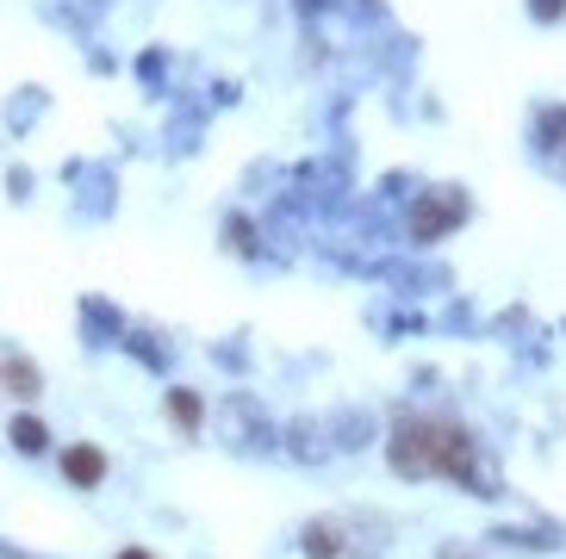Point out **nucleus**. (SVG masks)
I'll return each mask as SVG.
<instances>
[{
  "label": "nucleus",
  "instance_id": "f257e3e1",
  "mask_svg": "<svg viewBox=\"0 0 566 559\" xmlns=\"http://www.w3.org/2000/svg\"><path fill=\"white\" fill-rule=\"evenodd\" d=\"M392 461L411 478L442 473V478L473 485V442H467L461 423H449V416H405V423L392 429Z\"/></svg>",
  "mask_w": 566,
  "mask_h": 559
},
{
  "label": "nucleus",
  "instance_id": "f03ea898",
  "mask_svg": "<svg viewBox=\"0 0 566 559\" xmlns=\"http://www.w3.org/2000/svg\"><path fill=\"white\" fill-rule=\"evenodd\" d=\"M63 478H69V485H101V478H106V454H101V447H69V454H63Z\"/></svg>",
  "mask_w": 566,
  "mask_h": 559
},
{
  "label": "nucleus",
  "instance_id": "7ed1b4c3",
  "mask_svg": "<svg viewBox=\"0 0 566 559\" xmlns=\"http://www.w3.org/2000/svg\"><path fill=\"white\" fill-rule=\"evenodd\" d=\"M7 435H13V447H19V454H44V447H51V429L38 423L32 411H19V416H13V429H7Z\"/></svg>",
  "mask_w": 566,
  "mask_h": 559
},
{
  "label": "nucleus",
  "instance_id": "20e7f679",
  "mask_svg": "<svg viewBox=\"0 0 566 559\" xmlns=\"http://www.w3.org/2000/svg\"><path fill=\"white\" fill-rule=\"evenodd\" d=\"M0 379H7V392H19V398H32V392H38L32 361H7V367H0Z\"/></svg>",
  "mask_w": 566,
  "mask_h": 559
},
{
  "label": "nucleus",
  "instance_id": "39448f33",
  "mask_svg": "<svg viewBox=\"0 0 566 559\" xmlns=\"http://www.w3.org/2000/svg\"><path fill=\"white\" fill-rule=\"evenodd\" d=\"M168 416H175L181 429H200V398L193 392H168Z\"/></svg>",
  "mask_w": 566,
  "mask_h": 559
},
{
  "label": "nucleus",
  "instance_id": "423d86ee",
  "mask_svg": "<svg viewBox=\"0 0 566 559\" xmlns=\"http://www.w3.org/2000/svg\"><path fill=\"white\" fill-rule=\"evenodd\" d=\"M449 212L454 205H423V212H417V236H442L449 231Z\"/></svg>",
  "mask_w": 566,
  "mask_h": 559
},
{
  "label": "nucleus",
  "instance_id": "0eeeda50",
  "mask_svg": "<svg viewBox=\"0 0 566 559\" xmlns=\"http://www.w3.org/2000/svg\"><path fill=\"white\" fill-rule=\"evenodd\" d=\"M118 559H150V553H118Z\"/></svg>",
  "mask_w": 566,
  "mask_h": 559
}]
</instances>
